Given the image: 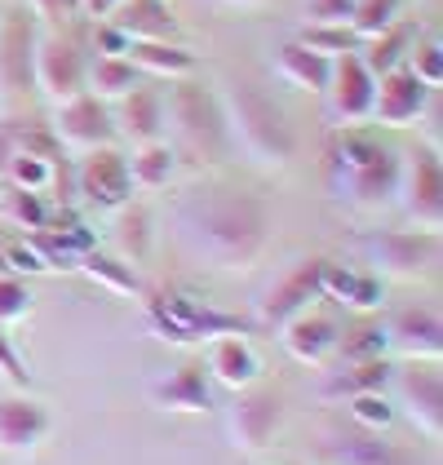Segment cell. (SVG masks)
<instances>
[{"instance_id":"cell-1","label":"cell","mask_w":443,"mask_h":465,"mask_svg":"<svg viewBox=\"0 0 443 465\" xmlns=\"http://www.w3.org/2000/svg\"><path fill=\"white\" fill-rule=\"evenodd\" d=\"M186 244L209 257L222 271H249L266 249L271 235V213L258 195H240V191H209L195 195L178 209Z\"/></svg>"},{"instance_id":"cell-2","label":"cell","mask_w":443,"mask_h":465,"mask_svg":"<svg viewBox=\"0 0 443 465\" xmlns=\"http://www.w3.org/2000/svg\"><path fill=\"white\" fill-rule=\"evenodd\" d=\"M218 107H222L231 143L240 146L253 164H261V169H284L293 160V151H297L293 124H289L284 107L271 94H261L253 84H226Z\"/></svg>"},{"instance_id":"cell-3","label":"cell","mask_w":443,"mask_h":465,"mask_svg":"<svg viewBox=\"0 0 443 465\" xmlns=\"http://www.w3.org/2000/svg\"><path fill=\"white\" fill-rule=\"evenodd\" d=\"M329 173L337 200H346L355 209H377L390 195H399V155L390 146H381V138L359 134L355 124L332 143Z\"/></svg>"},{"instance_id":"cell-4","label":"cell","mask_w":443,"mask_h":465,"mask_svg":"<svg viewBox=\"0 0 443 465\" xmlns=\"http://www.w3.org/2000/svg\"><path fill=\"white\" fill-rule=\"evenodd\" d=\"M147 323H151V332L160 341H169V346H204L213 337H253V328H258L253 320H240V315H226L218 306H209L191 288L151 292Z\"/></svg>"},{"instance_id":"cell-5","label":"cell","mask_w":443,"mask_h":465,"mask_svg":"<svg viewBox=\"0 0 443 465\" xmlns=\"http://www.w3.org/2000/svg\"><path fill=\"white\" fill-rule=\"evenodd\" d=\"M173 120V134H178V143L191 151V155H200V160H209V164H218L222 155L231 151V134H226V120H222V107L218 98L209 94V89H200V84H173V94H169V103H164V124Z\"/></svg>"},{"instance_id":"cell-6","label":"cell","mask_w":443,"mask_h":465,"mask_svg":"<svg viewBox=\"0 0 443 465\" xmlns=\"http://www.w3.org/2000/svg\"><path fill=\"white\" fill-rule=\"evenodd\" d=\"M377 266V280H426L439 266V235L435 231H372L359 240Z\"/></svg>"},{"instance_id":"cell-7","label":"cell","mask_w":443,"mask_h":465,"mask_svg":"<svg viewBox=\"0 0 443 465\" xmlns=\"http://www.w3.org/2000/svg\"><path fill=\"white\" fill-rule=\"evenodd\" d=\"M32 84L63 107L84 94V54L58 32H36V54H32Z\"/></svg>"},{"instance_id":"cell-8","label":"cell","mask_w":443,"mask_h":465,"mask_svg":"<svg viewBox=\"0 0 443 465\" xmlns=\"http://www.w3.org/2000/svg\"><path fill=\"white\" fill-rule=\"evenodd\" d=\"M280 426H284V399L275 391H258V386L235 394V403L226 412V434H231L235 452H249V457L266 452Z\"/></svg>"},{"instance_id":"cell-9","label":"cell","mask_w":443,"mask_h":465,"mask_svg":"<svg viewBox=\"0 0 443 465\" xmlns=\"http://www.w3.org/2000/svg\"><path fill=\"white\" fill-rule=\"evenodd\" d=\"M399 195H404V213L417 222V231H435L443 226V169L435 146H421L399 164Z\"/></svg>"},{"instance_id":"cell-10","label":"cell","mask_w":443,"mask_h":465,"mask_svg":"<svg viewBox=\"0 0 443 465\" xmlns=\"http://www.w3.org/2000/svg\"><path fill=\"white\" fill-rule=\"evenodd\" d=\"M75 186L84 195V204L103 209V213H120L133 200V182H129V160L115 146H98L84 151L80 169H75Z\"/></svg>"},{"instance_id":"cell-11","label":"cell","mask_w":443,"mask_h":465,"mask_svg":"<svg viewBox=\"0 0 443 465\" xmlns=\"http://www.w3.org/2000/svg\"><path fill=\"white\" fill-rule=\"evenodd\" d=\"M390 386L399 391V403H404L408 421L435 443L443 434V377H439V368H435V363L408 359V368H395Z\"/></svg>"},{"instance_id":"cell-12","label":"cell","mask_w":443,"mask_h":465,"mask_svg":"<svg viewBox=\"0 0 443 465\" xmlns=\"http://www.w3.org/2000/svg\"><path fill=\"white\" fill-rule=\"evenodd\" d=\"M372 94H377V75L364 67L359 54H341L332 58V80H329V111L341 129L364 124L372 115Z\"/></svg>"},{"instance_id":"cell-13","label":"cell","mask_w":443,"mask_h":465,"mask_svg":"<svg viewBox=\"0 0 443 465\" xmlns=\"http://www.w3.org/2000/svg\"><path fill=\"white\" fill-rule=\"evenodd\" d=\"M430 107V89L408 72V67H395V72L377 75V94H372V120L381 129H412Z\"/></svg>"},{"instance_id":"cell-14","label":"cell","mask_w":443,"mask_h":465,"mask_svg":"<svg viewBox=\"0 0 443 465\" xmlns=\"http://www.w3.org/2000/svg\"><path fill=\"white\" fill-rule=\"evenodd\" d=\"M320 457H324V465H421L412 448L390 443L386 434L359 430V426L329 434L324 448H320Z\"/></svg>"},{"instance_id":"cell-15","label":"cell","mask_w":443,"mask_h":465,"mask_svg":"<svg viewBox=\"0 0 443 465\" xmlns=\"http://www.w3.org/2000/svg\"><path fill=\"white\" fill-rule=\"evenodd\" d=\"M320 297V257L310 262H297L284 280L266 288V297L258 302V323L261 328H284V323L310 311V302Z\"/></svg>"},{"instance_id":"cell-16","label":"cell","mask_w":443,"mask_h":465,"mask_svg":"<svg viewBox=\"0 0 443 465\" xmlns=\"http://www.w3.org/2000/svg\"><path fill=\"white\" fill-rule=\"evenodd\" d=\"M58 143L72 151H98V146H115V124H111L107 103H98L94 94H80L72 103L58 107Z\"/></svg>"},{"instance_id":"cell-17","label":"cell","mask_w":443,"mask_h":465,"mask_svg":"<svg viewBox=\"0 0 443 465\" xmlns=\"http://www.w3.org/2000/svg\"><path fill=\"white\" fill-rule=\"evenodd\" d=\"M204 372L213 386L240 394L261 381V359L249 346V337H213L204 341Z\"/></svg>"},{"instance_id":"cell-18","label":"cell","mask_w":443,"mask_h":465,"mask_svg":"<svg viewBox=\"0 0 443 465\" xmlns=\"http://www.w3.org/2000/svg\"><path fill=\"white\" fill-rule=\"evenodd\" d=\"M390 332V351L399 359H417V363H439L443 355V320L435 306H412L399 311L386 323Z\"/></svg>"},{"instance_id":"cell-19","label":"cell","mask_w":443,"mask_h":465,"mask_svg":"<svg viewBox=\"0 0 443 465\" xmlns=\"http://www.w3.org/2000/svg\"><path fill=\"white\" fill-rule=\"evenodd\" d=\"M49 408L36 403V399H27V394H5L0 399V452H14V457H23V452H36L40 443H44V434H49Z\"/></svg>"},{"instance_id":"cell-20","label":"cell","mask_w":443,"mask_h":465,"mask_svg":"<svg viewBox=\"0 0 443 465\" xmlns=\"http://www.w3.org/2000/svg\"><path fill=\"white\" fill-rule=\"evenodd\" d=\"M151 403L164 408V412H209L213 408V381H209L204 363L200 359L178 363L169 377H160L151 386Z\"/></svg>"},{"instance_id":"cell-21","label":"cell","mask_w":443,"mask_h":465,"mask_svg":"<svg viewBox=\"0 0 443 465\" xmlns=\"http://www.w3.org/2000/svg\"><path fill=\"white\" fill-rule=\"evenodd\" d=\"M32 54H36V27L27 14L0 23V89L5 94L32 89Z\"/></svg>"},{"instance_id":"cell-22","label":"cell","mask_w":443,"mask_h":465,"mask_svg":"<svg viewBox=\"0 0 443 465\" xmlns=\"http://www.w3.org/2000/svg\"><path fill=\"white\" fill-rule=\"evenodd\" d=\"M320 297H329L346 311H381V280L369 275V271H355V266H337V262H324L320 257Z\"/></svg>"},{"instance_id":"cell-23","label":"cell","mask_w":443,"mask_h":465,"mask_svg":"<svg viewBox=\"0 0 443 465\" xmlns=\"http://www.w3.org/2000/svg\"><path fill=\"white\" fill-rule=\"evenodd\" d=\"M280 332H284V351H289L297 363H306V368L329 363V355L337 351V337H341V328H337L329 315H315V311L293 315Z\"/></svg>"},{"instance_id":"cell-24","label":"cell","mask_w":443,"mask_h":465,"mask_svg":"<svg viewBox=\"0 0 443 465\" xmlns=\"http://www.w3.org/2000/svg\"><path fill=\"white\" fill-rule=\"evenodd\" d=\"M75 271H80L94 288H103V292L120 297V302H129V297H147V284L138 280V271H133L124 257H115V252H98V249L80 252Z\"/></svg>"},{"instance_id":"cell-25","label":"cell","mask_w":443,"mask_h":465,"mask_svg":"<svg viewBox=\"0 0 443 465\" xmlns=\"http://www.w3.org/2000/svg\"><path fill=\"white\" fill-rule=\"evenodd\" d=\"M275 72H280V80H289L293 89H301V94H329L332 58L306 49L301 40H289V45L275 54Z\"/></svg>"},{"instance_id":"cell-26","label":"cell","mask_w":443,"mask_h":465,"mask_svg":"<svg viewBox=\"0 0 443 465\" xmlns=\"http://www.w3.org/2000/svg\"><path fill=\"white\" fill-rule=\"evenodd\" d=\"M124 58H129L138 72L164 75V80H186V75L200 67V58H195L191 49H182V45H173V40H129Z\"/></svg>"},{"instance_id":"cell-27","label":"cell","mask_w":443,"mask_h":465,"mask_svg":"<svg viewBox=\"0 0 443 465\" xmlns=\"http://www.w3.org/2000/svg\"><path fill=\"white\" fill-rule=\"evenodd\" d=\"M111 23L129 40H173V32H178V23H173L164 0H124L111 14Z\"/></svg>"},{"instance_id":"cell-28","label":"cell","mask_w":443,"mask_h":465,"mask_svg":"<svg viewBox=\"0 0 443 465\" xmlns=\"http://www.w3.org/2000/svg\"><path fill=\"white\" fill-rule=\"evenodd\" d=\"M395 377V363L390 359H364V363H346L341 372H329V381L320 386V399L341 403L350 394H369V391H386Z\"/></svg>"},{"instance_id":"cell-29","label":"cell","mask_w":443,"mask_h":465,"mask_svg":"<svg viewBox=\"0 0 443 465\" xmlns=\"http://www.w3.org/2000/svg\"><path fill=\"white\" fill-rule=\"evenodd\" d=\"M120 103H124V134L138 146L160 143V134H164V94L133 84Z\"/></svg>"},{"instance_id":"cell-30","label":"cell","mask_w":443,"mask_h":465,"mask_svg":"<svg viewBox=\"0 0 443 465\" xmlns=\"http://www.w3.org/2000/svg\"><path fill=\"white\" fill-rule=\"evenodd\" d=\"M133 84H138V67L129 58L98 54L94 63H84V94H94L98 103H120Z\"/></svg>"},{"instance_id":"cell-31","label":"cell","mask_w":443,"mask_h":465,"mask_svg":"<svg viewBox=\"0 0 443 465\" xmlns=\"http://www.w3.org/2000/svg\"><path fill=\"white\" fill-rule=\"evenodd\" d=\"M173 178H178V151L169 143H147L133 151V160H129L133 191H164Z\"/></svg>"},{"instance_id":"cell-32","label":"cell","mask_w":443,"mask_h":465,"mask_svg":"<svg viewBox=\"0 0 443 465\" xmlns=\"http://www.w3.org/2000/svg\"><path fill=\"white\" fill-rule=\"evenodd\" d=\"M417 27L412 23H395V27H386L381 36H372L369 40V49L359 54L364 58V67H369L372 75H386V72H395V67H404V58H408V49L417 45Z\"/></svg>"},{"instance_id":"cell-33","label":"cell","mask_w":443,"mask_h":465,"mask_svg":"<svg viewBox=\"0 0 443 465\" xmlns=\"http://www.w3.org/2000/svg\"><path fill=\"white\" fill-rule=\"evenodd\" d=\"M332 355H341V363L390 359V332H386V323L381 320H364L359 328H350V332L337 337V351H332Z\"/></svg>"},{"instance_id":"cell-34","label":"cell","mask_w":443,"mask_h":465,"mask_svg":"<svg viewBox=\"0 0 443 465\" xmlns=\"http://www.w3.org/2000/svg\"><path fill=\"white\" fill-rule=\"evenodd\" d=\"M0 213L9 217L23 235H36L49 226V204H44V195L36 191H18V186H9L5 195H0Z\"/></svg>"},{"instance_id":"cell-35","label":"cell","mask_w":443,"mask_h":465,"mask_svg":"<svg viewBox=\"0 0 443 465\" xmlns=\"http://www.w3.org/2000/svg\"><path fill=\"white\" fill-rule=\"evenodd\" d=\"M115 257H124L129 266H138L143 257L151 252V222L143 209H120V217H115Z\"/></svg>"},{"instance_id":"cell-36","label":"cell","mask_w":443,"mask_h":465,"mask_svg":"<svg viewBox=\"0 0 443 465\" xmlns=\"http://www.w3.org/2000/svg\"><path fill=\"white\" fill-rule=\"evenodd\" d=\"M395 23H399V0H355V14H350L355 40L381 36V32L395 27Z\"/></svg>"},{"instance_id":"cell-37","label":"cell","mask_w":443,"mask_h":465,"mask_svg":"<svg viewBox=\"0 0 443 465\" xmlns=\"http://www.w3.org/2000/svg\"><path fill=\"white\" fill-rule=\"evenodd\" d=\"M346 408H350V421H355L359 430H377V434H386V430L395 426V403L386 399V391L350 394V399H346Z\"/></svg>"},{"instance_id":"cell-38","label":"cell","mask_w":443,"mask_h":465,"mask_svg":"<svg viewBox=\"0 0 443 465\" xmlns=\"http://www.w3.org/2000/svg\"><path fill=\"white\" fill-rule=\"evenodd\" d=\"M301 45L306 49H315V54H324V58H341V54H355V32L346 27V23H310L306 32H301Z\"/></svg>"},{"instance_id":"cell-39","label":"cell","mask_w":443,"mask_h":465,"mask_svg":"<svg viewBox=\"0 0 443 465\" xmlns=\"http://www.w3.org/2000/svg\"><path fill=\"white\" fill-rule=\"evenodd\" d=\"M404 67L417 75L426 89H439V84H443V45L435 36H426V40L417 36V45L408 49Z\"/></svg>"},{"instance_id":"cell-40","label":"cell","mask_w":443,"mask_h":465,"mask_svg":"<svg viewBox=\"0 0 443 465\" xmlns=\"http://www.w3.org/2000/svg\"><path fill=\"white\" fill-rule=\"evenodd\" d=\"M5 266L9 275H49V257L36 244V235H23V240H5Z\"/></svg>"},{"instance_id":"cell-41","label":"cell","mask_w":443,"mask_h":465,"mask_svg":"<svg viewBox=\"0 0 443 465\" xmlns=\"http://www.w3.org/2000/svg\"><path fill=\"white\" fill-rule=\"evenodd\" d=\"M32 288L23 284L18 275H0V328H9V323H23L32 315Z\"/></svg>"},{"instance_id":"cell-42","label":"cell","mask_w":443,"mask_h":465,"mask_svg":"<svg viewBox=\"0 0 443 465\" xmlns=\"http://www.w3.org/2000/svg\"><path fill=\"white\" fill-rule=\"evenodd\" d=\"M0 381H5L9 391H27V381H32L27 363L18 359V351H14V341H9L5 328H0Z\"/></svg>"},{"instance_id":"cell-43","label":"cell","mask_w":443,"mask_h":465,"mask_svg":"<svg viewBox=\"0 0 443 465\" xmlns=\"http://www.w3.org/2000/svg\"><path fill=\"white\" fill-rule=\"evenodd\" d=\"M355 0H306V18L310 23H346L350 27Z\"/></svg>"},{"instance_id":"cell-44","label":"cell","mask_w":443,"mask_h":465,"mask_svg":"<svg viewBox=\"0 0 443 465\" xmlns=\"http://www.w3.org/2000/svg\"><path fill=\"white\" fill-rule=\"evenodd\" d=\"M27 5H32V18L49 23V27L72 23L75 14H80V5H75V0H27Z\"/></svg>"},{"instance_id":"cell-45","label":"cell","mask_w":443,"mask_h":465,"mask_svg":"<svg viewBox=\"0 0 443 465\" xmlns=\"http://www.w3.org/2000/svg\"><path fill=\"white\" fill-rule=\"evenodd\" d=\"M75 5H80V14H84V18H98V23H107V18L115 14V9H120V5H124V0H75Z\"/></svg>"},{"instance_id":"cell-46","label":"cell","mask_w":443,"mask_h":465,"mask_svg":"<svg viewBox=\"0 0 443 465\" xmlns=\"http://www.w3.org/2000/svg\"><path fill=\"white\" fill-rule=\"evenodd\" d=\"M218 5H235V9H258L266 0H218Z\"/></svg>"},{"instance_id":"cell-47","label":"cell","mask_w":443,"mask_h":465,"mask_svg":"<svg viewBox=\"0 0 443 465\" xmlns=\"http://www.w3.org/2000/svg\"><path fill=\"white\" fill-rule=\"evenodd\" d=\"M0 275H9V266H5V240H0Z\"/></svg>"}]
</instances>
